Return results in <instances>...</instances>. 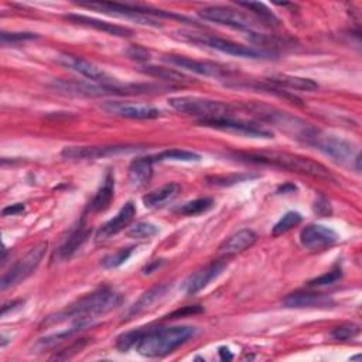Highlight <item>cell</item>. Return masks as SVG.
Listing matches in <instances>:
<instances>
[{"label": "cell", "mask_w": 362, "mask_h": 362, "mask_svg": "<svg viewBox=\"0 0 362 362\" xmlns=\"http://www.w3.org/2000/svg\"><path fill=\"white\" fill-rule=\"evenodd\" d=\"M160 264H161V262H153V263H151V264H150V266H147V267H146V269H144V273H146V274H148V273H151V272H153V270H154V269H156V267H158V266H160Z\"/></svg>", "instance_id": "45"}, {"label": "cell", "mask_w": 362, "mask_h": 362, "mask_svg": "<svg viewBox=\"0 0 362 362\" xmlns=\"http://www.w3.org/2000/svg\"><path fill=\"white\" fill-rule=\"evenodd\" d=\"M198 14L201 18H204L206 21H212V23H216L221 25L236 28V30H240L245 33L255 31V28L259 24L249 16L243 14L242 11L233 10L230 7H223V6H209V7L199 10Z\"/></svg>", "instance_id": "11"}, {"label": "cell", "mask_w": 362, "mask_h": 362, "mask_svg": "<svg viewBox=\"0 0 362 362\" xmlns=\"http://www.w3.org/2000/svg\"><path fill=\"white\" fill-rule=\"evenodd\" d=\"M52 88L58 92L85 96V98H100V96H126V95H144L160 89V86L150 83H96L83 81H54Z\"/></svg>", "instance_id": "4"}, {"label": "cell", "mask_w": 362, "mask_h": 362, "mask_svg": "<svg viewBox=\"0 0 362 362\" xmlns=\"http://www.w3.org/2000/svg\"><path fill=\"white\" fill-rule=\"evenodd\" d=\"M153 161H199L201 156L188 151V150H180V148H171V150H164L156 156H151Z\"/></svg>", "instance_id": "31"}, {"label": "cell", "mask_w": 362, "mask_h": 362, "mask_svg": "<svg viewBox=\"0 0 362 362\" xmlns=\"http://www.w3.org/2000/svg\"><path fill=\"white\" fill-rule=\"evenodd\" d=\"M158 232V228L151 222H137L129 228L127 236L134 239H147L154 236Z\"/></svg>", "instance_id": "36"}, {"label": "cell", "mask_w": 362, "mask_h": 362, "mask_svg": "<svg viewBox=\"0 0 362 362\" xmlns=\"http://www.w3.org/2000/svg\"><path fill=\"white\" fill-rule=\"evenodd\" d=\"M303 221V216L300 212L297 211H288L286 212L273 226L272 229V235L273 236H279V235H283L286 232H288L290 229H293L294 226L300 225Z\"/></svg>", "instance_id": "32"}, {"label": "cell", "mask_w": 362, "mask_h": 362, "mask_svg": "<svg viewBox=\"0 0 362 362\" xmlns=\"http://www.w3.org/2000/svg\"><path fill=\"white\" fill-rule=\"evenodd\" d=\"M305 144L313 146L314 148L320 150L321 153H324L325 156H328L331 160H334L335 163H338L341 165L354 167L355 170L361 168V165H359L361 156H359L358 148L352 143H349L335 134L324 133V132L315 129Z\"/></svg>", "instance_id": "7"}, {"label": "cell", "mask_w": 362, "mask_h": 362, "mask_svg": "<svg viewBox=\"0 0 362 362\" xmlns=\"http://www.w3.org/2000/svg\"><path fill=\"white\" fill-rule=\"evenodd\" d=\"M180 192V185L175 182H168L143 197V204L147 208H157L165 202L174 199Z\"/></svg>", "instance_id": "28"}, {"label": "cell", "mask_w": 362, "mask_h": 362, "mask_svg": "<svg viewBox=\"0 0 362 362\" xmlns=\"http://www.w3.org/2000/svg\"><path fill=\"white\" fill-rule=\"evenodd\" d=\"M245 109L249 113H252L255 117H257L260 122L269 123L303 143H307V140L310 139L313 132L317 129L313 124L304 122L303 119H300L297 116H293L287 112L279 110V109L267 106V105L247 103V105H245Z\"/></svg>", "instance_id": "5"}, {"label": "cell", "mask_w": 362, "mask_h": 362, "mask_svg": "<svg viewBox=\"0 0 362 362\" xmlns=\"http://www.w3.org/2000/svg\"><path fill=\"white\" fill-rule=\"evenodd\" d=\"M201 126L225 130V132H235L247 137H256V139H272L273 134L270 130L263 127L262 124L245 122L240 119H233L232 116L225 117H216V119H206V120H198Z\"/></svg>", "instance_id": "13"}, {"label": "cell", "mask_w": 362, "mask_h": 362, "mask_svg": "<svg viewBox=\"0 0 362 362\" xmlns=\"http://www.w3.org/2000/svg\"><path fill=\"white\" fill-rule=\"evenodd\" d=\"M64 18L72 24H78V25H83V27H90L95 28L98 31L110 34V35H116V37H130L133 34V31L127 27H122V25H116L95 17H88L83 14H66L64 16Z\"/></svg>", "instance_id": "21"}, {"label": "cell", "mask_w": 362, "mask_h": 362, "mask_svg": "<svg viewBox=\"0 0 362 362\" xmlns=\"http://www.w3.org/2000/svg\"><path fill=\"white\" fill-rule=\"evenodd\" d=\"M163 61L173 64L181 69L202 75V76H212V78H226L229 75H232L235 71L216 64V62H211V61H199V59H192L184 55H164Z\"/></svg>", "instance_id": "14"}, {"label": "cell", "mask_w": 362, "mask_h": 362, "mask_svg": "<svg viewBox=\"0 0 362 362\" xmlns=\"http://www.w3.org/2000/svg\"><path fill=\"white\" fill-rule=\"evenodd\" d=\"M359 334V325L354 322H345L338 327H335L331 332V337L338 341H348L355 338Z\"/></svg>", "instance_id": "37"}, {"label": "cell", "mask_w": 362, "mask_h": 362, "mask_svg": "<svg viewBox=\"0 0 362 362\" xmlns=\"http://www.w3.org/2000/svg\"><path fill=\"white\" fill-rule=\"evenodd\" d=\"M341 277H342V272H341L339 267H337V269H332V270H329V272H327V273H324V274H321V276H318V277L310 280V281H308V286H310V287H320V286L334 284V283H337Z\"/></svg>", "instance_id": "39"}, {"label": "cell", "mask_w": 362, "mask_h": 362, "mask_svg": "<svg viewBox=\"0 0 362 362\" xmlns=\"http://www.w3.org/2000/svg\"><path fill=\"white\" fill-rule=\"evenodd\" d=\"M122 294L107 286L99 287L95 291L83 296L65 310H61L52 315H48L41 327H49L71 321V325L76 327L79 331L90 327L96 318L107 314L113 308L122 304Z\"/></svg>", "instance_id": "1"}, {"label": "cell", "mask_w": 362, "mask_h": 362, "mask_svg": "<svg viewBox=\"0 0 362 362\" xmlns=\"http://www.w3.org/2000/svg\"><path fill=\"white\" fill-rule=\"evenodd\" d=\"M127 54H129L130 58H136V59H139V61L148 59V57H150L148 51H146L144 48H141V47H139V45H134V47H132L130 49H127Z\"/></svg>", "instance_id": "41"}, {"label": "cell", "mask_w": 362, "mask_h": 362, "mask_svg": "<svg viewBox=\"0 0 362 362\" xmlns=\"http://www.w3.org/2000/svg\"><path fill=\"white\" fill-rule=\"evenodd\" d=\"M257 239V235L252 229H240L230 236H228L221 245H219V252L222 255L230 256L240 253L246 249H249Z\"/></svg>", "instance_id": "24"}, {"label": "cell", "mask_w": 362, "mask_h": 362, "mask_svg": "<svg viewBox=\"0 0 362 362\" xmlns=\"http://www.w3.org/2000/svg\"><path fill=\"white\" fill-rule=\"evenodd\" d=\"M283 304L288 308H328L332 307L335 303L329 296L324 293L296 291L284 297Z\"/></svg>", "instance_id": "20"}, {"label": "cell", "mask_w": 362, "mask_h": 362, "mask_svg": "<svg viewBox=\"0 0 362 362\" xmlns=\"http://www.w3.org/2000/svg\"><path fill=\"white\" fill-rule=\"evenodd\" d=\"M153 158L150 157H139L133 160L129 165L127 180L133 188L144 187L153 175Z\"/></svg>", "instance_id": "25"}, {"label": "cell", "mask_w": 362, "mask_h": 362, "mask_svg": "<svg viewBox=\"0 0 362 362\" xmlns=\"http://www.w3.org/2000/svg\"><path fill=\"white\" fill-rule=\"evenodd\" d=\"M178 38L194 45L211 48L221 51L223 54L240 57V58H250V59H266L273 55L272 51L267 49H257L253 47H246L230 40H225L221 37H215L208 33H198V31H177Z\"/></svg>", "instance_id": "6"}, {"label": "cell", "mask_w": 362, "mask_h": 362, "mask_svg": "<svg viewBox=\"0 0 362 362\" xmlns=\"http://www.w3.org/2000/svg\"><path fill=\"white\" fill-rule=\"evenodd\" d=\"M238 160L252 163V164H262V165H270L277 167L281 170L293 171L305 174L314 178L335 181L332 173L321 163L311 160L304 156L287 153V151H239L233 154Z\"/></svg>", "instance_id": "2"}, {"label": "cell", "mask_w": 362, "mask_h": 362, "mask_svg": "<svg viewBox=\"0 0 362 362\" xmlns=\"http://www.w3.org/2000/svg\"><path fill=\"white\" fill-rule=\"evenodd\" d=\"M238 6L250 10L257 17V21H260V24H266L270 27L279 24V18L276 17V14L263 3L246 1V3H238Z\"/></svg>", "instance_id": "30"}, {"label": "cell", "mask_w": 362, "mask_h": 362, "mask_svg": "<svg viewBox=\"0 0 362 362\" xmlns=\"http://www.w3.org/2000/svg\"><path fill=\"white\" fill-rule=\"evenodd\" d=\"M1 44H17V42H23V41H28V40H35L38 38V35L35 33H1Z\"/></svg>", "instance_id": "40"}, {"label": "cell", "mask_w": 362, "mask_h": 362, "mask_svg": "<svg viewBox=\"0 0 362 362\" xmlns=\"http://www.w3.org/2000/svg\"><path fill=\"white\" fill-rule=\"evenodd\" d=\"M141 332H143V328H136L133 331H127V332L119 335L116 339L117 349L124 352V351H129L130 348H134V345L137 344V341L141 337Z\"/></svg>", "instance_id": "38"}, {"label": "cell", "mask_w": 362, "mask_h": 362, "mask_svg": "<svg viewBox=\"0 0 362 362\" xmlns=\"http://www.w3.org/2000/svg\"><path fill=\"white\" fill-rule=\"evenodd\" d=\"M168 105L178 113L198 117L199 120L230 116L232 107L221 100H212L199 96H174L168 99Z\"/></svg>", "instance_id": "9"}, {"label": "cell", "mask_w": 362, "mask_h": 362, "mask_svg": "<svg viewBox=\"0 0 362 362\" xmlns=\"http://www.w3.org/2000/svg\"><path fill=\"white\" fill-rule=\"evenodd\" d=\"M100 109L107 115L126 117V119H157L161 116V110L154 106L144 103H133V102H122V100H106L100 105Z\"/></svg>", "instance_id": "15"}, {"label": "cell", "mask_w": 362, "mask_h": 362, "mask_svg": "<svg viewBox=\"0 0 362 362\" xmlns=\"http://www.w3.org/2000/svg\"><path fill=\"white\" fill-rule=\"evenodd\" d=\"M219 354H221V356H222V359H232V355L228 352V349H225V348H221L219 349Z\"/></svg>", "instance_id": "46"}, {"label": "cell", "mask_w": 362, "mask_h": 362, "mask_svg": "<svg viewBox=\"0 0 362 362\" xmlns=\"http://www.w3.org/2000/svg\"><path fill=\"white\" fill-rule=\"evenodd\" d=\"M134 215H136V206L132 201H127L112 219H109L106 223H103L98 229L96 240L100 242V240H106V239L115 236L116 233L123 230L133 221Z\"/></svg>", "instance_id": "19"}, {"label": "cell", "mask_w": 362, "mask_h": 362, "mask_svg": "<svg viewBox=\"0 0 362 362\" xmlns=\"http://www.w3.org/2000/svg\"><path fill=\"white\" fill-rule=\"evenodd\" d=\"M141 147L134 144H105V146H68L64 147L61 156L69 160H96L119 154L139 151Z\"/></svg>", "instance_id": "12"}, {"label": "cell", "mask_w": 362, "mask_h": 362, "mask_svg": "<svg viewBox=\"0 0 362 362\" xmlns=\"http://www.w3.org/2000/svg\"><path fill=\"white\" fill-rule=\"evenodd\" d=\"M132 252H133V246L122 247V249L116 250L115 253H110V255L105 256V257L102 259V262H100V266H102L103 269H107V270L116 269V267H119L120 264H123V263L130 257Z\"/></svg>", "instance_id": "34"}, {"label": "cell", "mask_w": 362, "mask_h": 362, "mask_svg": "<svg viewBox=\"0 0 362 362\" xmlns=\"http://www.w3.org/2000/svg\"><path fill=\"white\" fill-rule=\"evenodd\" d=\"M113 195H115V174L112 170H109L103 178V184L100 185V188L98 189L92 201L89 202L88 209L90 212L105 211L110 205Z\"/></svg>", "instance_id": "26"}, {"label": "cell", "mask_w": 362, "mask_h": 362, "mask_svg": "<svg viewBox=\"0 0 362 362\" xmlns=\"http://www.w3.org/2000/svg\"><path fill=\"white\" fill-rule=\"evenodd\" d=\"M58 64L64 65L65 68H68L71 71L78 72L79 75L88 78L90 82H96V83H116L117 82L113 76H110L106 71H103L93 62L83 59L81 57H76V55L61 54L58 57Z\"/></svg>", "instance_id": "16"}, {"label": "cell", "mask_w": 362, "mask_h": 362, "mask_svg": "<svg viewBox=\"0 0 362 362\" xmlns=\"http://www.w3.org/2000/svg\"><path fill=\"white\" fill-rule=\"evenodd\" d=\"M255 174H228V175H212L206 177V182L216 187H228L238 182L247 181L250 178H255Z\"/></svg>", "instance_id": "35"}, {"label": "cell", "mask_w": 362, "mask_h": 362, "mask_svg": "<svg viewBox=\"0 0 362 362\" xmlns=\"http://www.w3.org/2000/svg\"><path fill=\"white\" fill-rule=\"evenodd\" d=\"M89 235H90V229L86 226L85 219L82 218L79 221V223L68 235V238L64 240V243L57 249L55 259L58 262H64V260L69 259L86 242Z\"/></svg>", "instance_id": "22"}, {"label": "cell", "mask_w": 362, "mask_h": 362, "mask_svg": "<svg viewBox=\"0 0 362 362\" xmlns=\"http://www.w3.org/2000/svg\"><path fill=\"white\" fill-rule=\"evenodd\" d=\"M338 239V233L334 229L320 223H310L300 232L301 245L311 252L325 250L334 246Z\"/></svg>", "instance_id": "17"}, {"label": "cell", "mask_w": 362, "mask_h": 362, "mask_svg": "<svg viewBox=\"0 0 362 362\" xmlns=\"http://www.w3.org/2000/svg\"><path fill=\"white\" fill-rule=\"evenodd\" d=\"M47 242H41L30 249L24 257H21L8 272H6V274L1 277L0 288L4 291L30 277L40 266L42 257L47 253Z\"/></svg>", "instance_id": "10"}, {"label": "cell", "mask_w": 362, "mask_h": 362, "mask_svg": "<svg viewBox=\"0 0 362 362\" xmlns=\"http://www.w3.org/2000/svg\"><path fill=\"white\" fill-rule=\"evenodd\" d=\"M194 335L195 328L189 325L143 327L141 337L134 348L143 356H165L185 344Z\"/></svg>", "instance_id": "3"}, {"label": "cell", "mask_w": 362, "mask_h": 362, "mask_svg": "<svg viewBox=\"0 0 362 362\" xmlns=\"http://www.w3.org/2000/svg\"><path fill=\"white\" fill-rule=\"evenodd\" d=\"M25 209V206L23 204H13V205H8L3 209V216H8V215H18L21 214L23 211Z\"/></svg>", "instance_id": "42"}, {"label": "cell", "mask_w": 362, "mask_h": 362, "mask_svg": "<svg viewBox=\"0 0 362 362\" xmlns=\"http://www.w3.org/2000/svg\"><path fill=\"white\" fill-rule=\"evenodd\" d=\"M214 206V201L211 198H198L189 202H185L180 208L175 209V212L185 215V216H192V215H199L202 212H206Z\"/></svg>", "instance_id": "33"}, {"label": "cell", "mask_w": 362, "mask_h": 362, "mask_svg": "<svg viewBox=\"0 0 362 362\" xmlns=\"http://www.w3.org/2000/svg\"><path fill=\"white\" fill-rule=\"evenodd\" d=\"M322 208H324V211H325V214L328 215L329 212H331V209H329V202L328 201H325V199H318L317 202H315V212H318L321 216H322Z\"/></svg>", "instance_id": "43"}, {"label": "cell", "mask_w": 362, "mask_h": 362, "mask_svg": "<svg viewBox=\"0 0 362 362\" xmlns=\"http://www.w3.org/2000/svg\"><path fill=\"white\" fill-rule=\"evenodd\" d=\"M269 82L273 83L277 88H286V89H293V90H305V92H313L318 89V83L314 82L310 78H301V76H294V75H287V74H277L272 75L269 78Z\"/></svg>", "instance_id": "27"}, {"label": "cell", "mask_w": 362, "mask_h": 362, "mask_svg": "<svg viewBox=\"0 0 362 362\" xmlns=\"http://www.w3.org/2000/svg\"><path fill=\"white\" fill-rule=\"evenodd\" d=\"M143 74L148 75V76H153V78H157V79H161V81H165V82H177V83H187V82H191L189 78L175 69H171V68H163V66H154V65H147V66H141L140 69Z\"/></svg>", "instance_id": "29"}, {"label": "cell", "mask_w": 362, "mask_h": 362, "mask_svg": "<svg viewBox=\"0 0 362 362\" xmlns=\"http://www.w3.org/2000/svg\"><path fill=\"white\" fill-rule=\"evenodd\" d=\"M81 6L88 7V8H96L100 10L106 14H113L124 18L134 20L139 24L143 25H151V27H161L160 21H157L154 17H164V18H175V20H182V21H189L187 17L177 16L174 13H168L164 10H157V8H150L144 6H137V4H122V3H81Z\"/></svg>", "instance_id": "8"}, {"label": "cell", "mask_w": 362, "mask_h": 362, "mask_svg": "<svg viewBox=\"0 0 362 362\" xmlns=\"http://www.w3.org/2000/svg\"><path fill=\"white\" fill-rule=\"evenodd\" d=\"M24 301H21V300H16V301H11V303H8V304H4L3 307H1V315H6L7 314V311H8V308H16L17 305H20V304H23Z\"/></svg>", "instance_id": "44"}, {"label": "cell", "mask_w": 362, "mask_h": 362, "mask_svg": "<svg viewBox=\"0 0 362 362\" xmlns=\"http://www.w3.org/2000/svg\"><path fill=\"white\" fill-rule=\"evenodd\" d=\"M170 286L168 284H157L148 290H146L123 314V320H130L134 318L137 315H140L141 313L147 311L156 301H158L160 298H163L165 296V293L168 291Z\"/></svg>", "instance_id": "23"}, {"label": "cell", "mask_w": 362, "mask_h": 362, "mask_svg": "<svg viewBox=\"0 0 362 362\" xmlns=\"http://www.w3.org/2000/svg\"><path fill=\"white\" fill-rule=\"evenodd\" d=\"M228 263L225 260H214L205 267L197 270L195 273L189 274L188 279L184 281V291L187 296H194L202 288H205L212 280H215L225 269Z\"/></svg>", "instance_id": "18"}]
</instances>
